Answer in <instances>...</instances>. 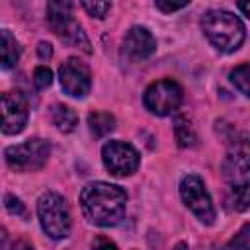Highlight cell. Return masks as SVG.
Segmentation results:
<instances>
[{
    "label": "cell",
    "instance_id": "obj_14",
    "mask_svg": "<svg viewBox=\"0 0 250 250\" xmlns=\"http://www.w3.org/2000/svg\"><path fill=\"white\" fill-rule=\"evenodd\" d=\"M51 119L57 125V129L62 133H70L78 125V115L68 105H62V104H55L51 107Z\"/></svg>",
    "mask_w": 250,
    "mask_h": 250
},
{
    "label": "cell",
    "instance_id": "obj_8",
    "mask_svg": "<svg viewBox=\"0 0 250 250\" xmlns=\"http://www.w3.org/2000/svg\"><path fill=\"white\" fill-rule=\"evenodd\" d=\"M180 195L186 207L205 225H211L215 221V207L211 201L209 191L205 189V184L199 176H186L180 184Z\"/></svg>",
    "mask_w": 250,
    "mask_h": 250
},
{
    "label": "cell",
    "instance_id": "obj_17",
    "mask_svg": "<svg viewBox=\"0 0 250 250\" xmlns=\"http://www.w3.org/2000/svg\"><path fill=\"white\" fill-rule=\"evenodd\" d=\"M174 135H176V141L180 146H193L197 141L195 131H193V127L186 115H178L174 119Z\"/></svg>",
    "mask_w": 250,
    "mask_h": 250
},
{
    "label": "cell",
    "instance_id": "obj_4",
    "mask_svg": "<svg viewBox=\"0 0 250 250\" xmlns=\"http://www.w3.org/2000/svg\"><path fill=\"white\" fill-rule=\"evenodd\" d=\"M37 215L41 229L55 240L70 234V213L62 195L47 191L37 201Z\"/></svg>",
    "mask_w": 250,
    "mask_h": 250
},
{
    "label": "cell",
    "instance_id": "obj_16",
    "mask_svg": "<svg viewBox=\"0 0 250 250\" xmlns=\"http://www.w3.org/2000/svg\"><path fill=\"white\" fill-rule=\"evenodd\" d=\"M88 125H90L92 135L100 139V137H105L109 131H113L115 119L107 111H94V113L88 115Z\"/></svg>",
    "mask_w": 250,
    "mask_h": 250
},
{
    "label": "cell",
    "instance_id": "obj_10",
    "mask_svg": "<svg viewBox=\"0 0 250 250\" xmlns=\"http://www.w3.org/2000/svg\"><path fill=\"white\" fill-rule=\"evenodd\" d=\"M59 80H61V88L64 90V94H68L72 98H84L92 86L90 70L78 59H68L66 62L61 64Z\"/></svg>",
    "mask_w": 250,
    "mask_h": 250
},
{
    "label": "cell",
    "instance_id": "obj_7",
    "mask_svg": "<svg viewBox=\"0 0 250 250\" xmlns=\"http://www.w3.org/2000/svg\"><path fill=\"white\" fill-rule=\"evenodd\" d=\"M223 176L230 184L246 182L250 176V137L246 133H236L229 141L227 156L223 162Z\"/></svg>",
    "mask_w": 250,
    "mask_h": 250
},
{
    "label": "cell",
    "instance_id": "obj_12",
    "mask_svg": "<svg viewBox=\"0 0 250 250\" xmlns=\"http://www.w3.org/2000/svg\"><path fill=\"white\" fill-rule=\"evenodd\" d=\"M156 51V39L146 27H131L123 39V55L129 61H145Z\"/></svg>",
    "mask_w": 250,
    "mask_h": 250
},
{
    "label": "cell",
    "instance_id": "obj_15",
    "mask_svg": "<svg viewBox=\"0 0 250 250\" xmlns=\"http://www.w3.org/2000/svg\"><path fill=\"white\" fill-rule=\"evenodd\" d=\"M20 51H21V49H20L16 37H14L8 29H4V31H2V43H0L2 66H4V68H12V66L18 62V59H20Z\"/></svg>",
    "mask_w": 250,
    "mask_h": 250
},
{
    "label": "cell",
    "instance_id": "obj_25",
    "mask_svg": "<svg viewBox=\"0 0 250 250\" xmlns=\"http://www.w3.org/2000/svg\"><path fill=\"white\" fill-rule=\"evenodd\" d=\"M238 8L246 18H250V0H238Z\"/></svg>",
    "mask_w": 250,
    "mask_h": 250
},
{
    "label": "cell",
    "instance_id": "obj_24",
    "mask_svg": "<svg viewBox=\"0 0 250 250\" xmlns=\"http://www.w3.org/2000/svg\"><path fill=\"white\" fill-rule=\"evenodd\" d=\"M37 55H39V59H43V61L51 59V57H53V47H51V43L41 41V43L37 45Z\"/></svg>",
    "mask_w": 250,
    "mask_h": 250
},
{
    "label": "cell",
    "instance_id": "obj_19",
    "mask_svg": "<svg viewBox=\"0 0 250 250\" xmlns=\"http://www.w3.org/2000/svg\"><path fill=\"white\" fill-rule=\"evenodd\" d=\"M82 2V6H84V10L90 14V16H94V18H105L107 16V12H109V8H111V0H80Z\"/></svg>",
    "mask_w": 250,
    "mask_h": 250
},
{
    "label": "cell",
    "instance_id": "obj_23",
    "mask_svg": "<svg viewBox=\"0 0 250 250\" xmlns=\"http://www.w3.org/2000/svg\"><path fill=\"white\" fill-rule=\"evenodd\" d=\"M154 2H156L158 10H162L166 14L176 12V10H180V8H184V6L189 4V0H154Z\"/></svg>",
    "mask_w": 250,
    "mask_h": 250
},
{
    "label": "cell",
    "instance_id": "obj_9",
    "mask_svg": "<svg viewBox=\"0 0 250 250\" xmlns=\"http://www.w3.org/2000/svg\"><path fill=\"white\" fill-rule=\"evenodd\" d=\"M102 160L104 166L109 170V174L123 178V176H131L139 168L141 156L129 143L109 141L102 148Z\"/></svg>",
    "mask_w": 250,
    "mask_h": 250
},
{
    "label": "cell",
    "instance_id": "obj_1",
    "mask_svg": "<svg viewBox=\"0 0 250 250\" xmlns=\"http://www.w3.org/2000/svg\"><path fill=\"white\" fill-rule=\"evenodd\" d=\"M125 189L105 182H92L80 193V207L84 217L98 227L119 225L125 217Z\"/></svg>",
    "mask_w": 250,
    "mask_h": 250
},
{
    "label": "cell",
    "instance_id": "obj_22",
    "mask_svg": "<svg viewBox=\"0 0 250 250\" xmlns=\"http://www.w3.org/2000/svg\"><path fill=\"white\" fill-rule=\"evenodd\" d=\"M4 205H6L8 213L25 217V207H23V203H21L18 197H14V195H6V197H4Z\"/></svg>",
    "mask_w": 250,
    "mask_h": 250
},
{
    "label": "cell",
    "instance_id": "obj_18",
    "mask_svg": "<svg viewBox=\"0 0 250 250\" xmlns=\"http://www.w3.org/2000/svg\"><path fill=\"white\" fill-rule=\"evenodd\" d=\"M229 76H230V82L234 84V88L238 92H242L244 96H250V61L232 68Z\"/></svg>",
    "mask_w": 250,
    "mask_h": 250
},
{
    "label": "cell",
    "instance_id": "obj_11",
    "mask_svg": "<svg viewBox=\"0 0 250 250\" xmlns=\"http://www.w3.org/2000/svg\"><path fill=\"white\" fill-rule=\"evenodd\" d=\"M0 107H2V131L6 135L20 133L25 127L29 115L25 96L20 92H6L2 94Z\"/></svg>",
    "mask_w": 250,
    "mask_h": 250
},
{
    "label": "cell",
    "instance_id": "obj_3",
    "mask_svg": "<svg viewBox=\"0 0 250 250\" xmlns=\"http://www.w3.org/2000/svg\"><path fill=\"white\" fill-rule=\"evenodd\" d=\"M47 23H49L51 31L62 43L82 49L84 53H92L90 39L86 37L84 29L72 16L70 0H49L47 2Z\"/></svg>",
    "mask_w": 250,
    "mask_h": 250
},
{
    "label": "cell",
    "instance_id": "obj_20",
    "mask_svg": "<svg viewBox=\"0 0 250 250\" xmlns=\"http://www.w3.org/2000/svg\"><path fill=\"white\" fill-rule=\"evenodd\" d=\"M53 82V72L47 66H37L33 70V84L37 90H45L47 86H51Z\"/></svg>",
    "mask_w": 250,
    "mask_h": 250
},
{
    "label": "cell",
    "instance_id": "obj_6",
    "mask_svg": "<svg viewBox=\"0 0 250 250\" xmlns=\"http://www.w3.org/2000/svg\"><path fill=\"white\" fill-rule=\"evenodd\" d=\"M182 100H184L182 86L178 82H174V80H168V78L152 82L145 90V96H143L145 107L150 113L160 115V117L174 113L182 105Z\"/></svg>",
    "mask_w": 250,
    "mask_h": 250
},
{
    "label": "cell",
    "instance_id": "obj_21",
    "mask_svg": "<svg viewBox=\"0 0 250 250\" xmlns=\"http://www.w3.org/2000/svg\"><path fill=\"white\" fill-rule=\"evenodd\" d=\"M227 246L229 248H250V223H246L242 229H240V232L232 238V240H229L227 242Z\"/></svg>",
    "mask_w": 250,
    "mask_h": 250
},
{
    "label": "cell",
    "instance_id": "obj_13",
    "mask_svg": "<svg viewBox=\"0 0 250 250\" xmlns=\"http://www.w3.org/2000/svg\"><path fill=\"white\" fill-rule=\"evenodd\" d=\"M225 207L229 211H236V213L250 209V184L248 182L232 184V188L229 189V193L225 197Z\"/></svg>",
    "mask_w": 250,
    "mask_h": 250
},
{
    "label": "cell",
    "instance_id": "obj_2",
    "mask_svg": "<svg viewBox=\"0 0 250 250\" xmlns=\"http://www.w3.org/2000/svg\"><path fill=\"white\" fill-rule=\"evenodd\" d=\"M201 27H203V33L207 35V39L213 43V47H217L223 53L236 51L242 45L244 35H246L242 21L227 10L205 12V16L201 20Z\"/></svg>",
    "mask_w": 250,
    "mask_h": 250
},
{
    "label": "cell",
    "instance_id": "obj_5",
    "mask_svg": "<svg viewBox=\"0 0 250 250\" xmlns=\"http://www.w3.org/2000/svg\"><path fill=\"white\" fill-rule=\"evenodd\" d=\"M6 162L16 172H33L43 168L49 158V145L43 139H27L21 145H12L4 150Z\"/></svg>",
    "mask_w": 250,
    "mask_h": 250
},
{
    "label": "cell",
    "instance_id": "obj_26",
    "mask_svg": "<svg viewBox=\"0 0 250 250\" xmlns=\"http://www.w3.org/2000/svg\"><path fill=\"white\" fill-rule=\"evenodd\" d=\"M100 244H105V246H115L113 242H109V240H96L94 242V246H100Z\"/></svg>",
    "mask_w": 250,
    "mask_h": 250
}]
</instances>
